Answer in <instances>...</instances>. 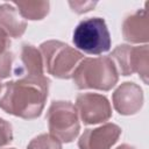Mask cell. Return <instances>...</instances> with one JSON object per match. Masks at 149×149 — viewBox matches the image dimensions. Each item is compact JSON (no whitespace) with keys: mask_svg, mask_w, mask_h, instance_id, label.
I'll return each mask as SVG.
<instances>
[{"mask_svg":"<svg viewBox=\"0 0 149 149\" xmlns=\"http://www.w3.org/2000/svg\"><path fill=\"white\" fill-rule=\"evenodd\" d=\"M13 140V129L12 125L5 119L0 118V147L9 144Z\"/></svg>","mask_w":149,"mask_h":149,"instance_id":"2e32d148","label":"cell"},{"mask_svg":"<svg viewBox=\"0 0 149 149\" xmlns=\"http://www.w3.org/2000/svg\"><path fill=\"white\" fill-rule=\"evenodd\" d=\"M69 5L73 12H76L78 14H83V13H86V12L93 9L94 6L97 5V2H93V1H70Z\"/></svg>","mask_w":149,"mask_h":149,"instance_id":"e0dca14e","label":"cell"},{"mask_svg":"<svg viewBox=\"0 0 149 149\" xmlns=\"http://www.w3.org/2000/svg\"><path fill=\"white\" fill-rule=\"evenodd\" d=\"M76 108L85 125H97L109 120L112 106L108 99L98 93H81L76 99Z\"/></svg>","mask_w":149,"mask_h":149,"instance_id":"52a82bcc","label":"cell"},{"mask_svg":"<svg viewBox=\"0 0 149 149\" xmlns=\"http://www.w3.org/2000/svg\"><path fill=\"white\" fill-rule=\"evenodd\" d=\"M108 57L113 61L118 73L122 76L137 73L144 84H148L149 48L147 44L139 47L121 44L118 45Z\"/></svg>","mask_w":149,"mask_h":149,"instance_id":"8992f818","label":"cell"},{"mask_svg":"<svg viewBox=\"0 0 149 149\" xmlns=\"http://www.w3.org/2000/svg\"><path fill=\"white\" fill-rule=\"evenodd\" d=\"M21 66L15 70L19 78H42L44 64L40 49L31 44H23L21 49Z\"/></svg>","mask_w":149,"mask_h":149,"instance_id":"8fae6325","label":"cell"},{"mask_svg":"<svg viewBox=\"0 0 149 149\" xmlns=\"http://www.w3.org/2000/svg\"><path fill=\"white\" fill-rule=\"evenodd\" d=\"M47 72L56 78L70 79L79 63L85 58L83 52L69 44L50 40L40 45Z\"/></svg>","mask_w":149,"mask_h":149,"instance_id":"3957f363","label":"cell"},{"mask_svg":"<svg viewBox=\"0 0 149 149\" xmlns=\"http://www.w3.org/2000/svg\"><path fill=\"white\" fill-rule=\"evenodd\" d=\"M122 36L130 43L147 44L149 40V20L147 9H139L126 17L122 23Z\"/></svg>","mask_w":149,"mask_h":149,"instance_id":"30bf717a","label":"cell"},{"mask_svg":"<svg viewBox=\"0 0 149 149\" xmlns=\"http://www.w3.org/2000/svg\"><path fill=\"white\" fill-rule=\"evenodd\" d=\"M27 149H62V142L51 134H41L29 142Z\"/></svg>","mask_w":149,"mask_h":149,"instance_id":"9a60e30c","label":"cell"},{"mask_svg":"<svg viewBox=\"0 0 149 149\" xmlns=\"http://www.w3.org/2000/svg\"><path fill=\"white\" fill-rule=\"evenodd\" d=\"M49 83L47 77L19 78L7 81L0 95V108L26 120L38 118L48 98Z\"/></svg>","mask_w":149,"mask_h":149,"instance_id":"6da1fadb","label":"cell"},{"mask_svg":"<svg viewBox=\"0 0 149 149\" xmlns=\"http://www.w3.org/2000/svg\"><path fill=\"white\" fill-rule=\"evenodd\" d=\"M2 88H3V85H2L1 79H0V95H1V93H2Z\"/></svg>","mask_w":149,"mask_h":149,"instance_id":"d6986e66","label":"cell"},{"mask_svg":"<svg viewBox=\"0 0 149 149\" xmlns=\"http://www.w3.org/2000/svg\"><path fill=\"white\" fill-rule=\"evenodd\" d=\"M121 128L107 122L97 128L86 129L78 140L79 149H111L119 140Z\"/></svg>","mask_w":149,"mask_h":149,"instance_id":"ba28073f","label":"cell"},{"mask_svg":"<svg viewBox=\"0 0 149 149\" xmlns=\"http://www.w3.org/2000/svg\"><path fill=\"white\" fill-rule=\"evenodd\" d=\"M49 134L62 143L72 142L79 134L80 123L76 106L70 101H52L45 116Z\"/></svg>","mask_w":149,"mask_h":149,"instance_id":"5b68a950","label":"cell"},{"mask_svg":"<svg viewBox=\"0 0 149 149\" xmlns=\"http://www.w3.org/2000/svg\"><path fill=\"white\" fill-rule=\"evenodd\" d=\"M112 102L114 109L122 115L136 114L143 105L142 88L130 81L122 83L113 93Z\"/></svg>","mask_w":149,"mask_h":149,"instance_id":"9c48e42d","label":"cell"},{"mask_svg":"<svg viewBox=\"0 0 149 149\" xmlns=\"http://www.w3.org/2000/svg\"><path fill=\"white\" fill-rule=\"evenodd\" d=\"M116 149H136V148H134V147H132V146H129V144H121V146H119Z\"/></svg>","mask_w":149,"mask_h":149,"instance_id":"ac0fdd59","label":"cell"},{"mask_svg":"<svg viewBox=\"0 0 149 149\" xmlns=\"http://www.w3.org/2000/svg\"><path fill=\"white\" fill-rule=\"evenodd\" d=\"M74 85L79 90L109 91L115 86L119 73L108 56L84 58L72 74Z\"/></svg>","mask_w":149,"mask_h":149,"instance_id":"7a4b0ae2","label":"cell"},{"mask_svg":"<svg viewBox=\"0 0 149 149\" xmlns=\"http://www.w3.org/2000/svg\"><path fill=\"white\" fill-rule=\"evenodd\" d=\"M73 44L80 52L100 55L111 48V35L102 17H88L74 28Z\"/></svg>","mask_w":149,"mask_h":149,"instance_id":"277c9868","label":"cell"},{"mask_svg":"<svg viewBox=\"0 0 149 149\" xmlns=\"http://www.w3.org/2000/svg\"><path fill=\"white\" fill-rule=\"evenodd\" d=\"M13 55L10 51L9 37L0 31V79L8 78L12 71Z\"/></svg>","mask_w":149,"mask_h":149,"instance_id":"5bb4252c","label":"cell"},{"mask_svg":"<svg viewBox=\"0 0 149 149\" xmlns=\"http://www.w3.org/2000/svg\"><path fill=\"white\" fill-rule=\"evenodd\" d=\"M14 6L24 20H42L50 8L48 1H16Z\"/></svg>","mask_w":149,"mask_h":149,"instance_id":"4fadbf2b","label":"cell"},{"mask_svg":"<svg viewBox=\"0 0 149 149\" xmlns=\"http://www.w3.org/2000/svg\"><path fill=\"white\" fill-rule=\"evenodd\" d=\"M27 28L26 20L20 15L14 5H0V31L8 37L17 38L23 35Z\"/></svg>","mask_w":149,"mask_h":149,"instance_id":"7c38bea8","label":"cell"},{"mask_svg":"<svg viewBox=\"0 0 149 149\" xmlns=\"http://www.w3.org/2000/svg\"><path fill=\"white\" fill-rule=\"evenodd\" d=\"M7 149H15V148H7Z\"/></svg>","mask_w":149,"mask_h":149,"instance_id":"ffe728a7","label":"cell"}]
</instances>
